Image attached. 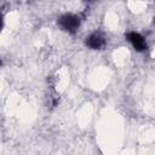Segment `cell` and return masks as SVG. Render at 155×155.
<instances>
[{
  "label": "cell",
  "mask_w": 155,
  "mask_h": 155,
  "mask_svg": "<svg viewBox=\"0 0 155 155\" xmlns=\"http://www.w3.org/2000/svg\"><path fill=\"white\" fill-rule=\"evenodd\" d=\"M57 23L64 31H68L69 34H75L80 27V18L76 15L67 13L61 16Z\"/></svg>",
  "instance_id": "1"
},
{
  "label": "cell",
  "mask_w": 155,
  "mask_h": 155,
  "mask_svg": "<svg viewBox=\"0 0 155 155\" xmlns=\"http://www.w3.org/2000/svg\"><path fill=\"white\" fill-rule=\"evenodd\" d=\"M126 39L127 41L133 46V48L138 52H143L148 48V45H147V41L137 31H128L126 33Z\"/></svg>",
  "instance_id": "2"
},
{
  "label": "cell",
  "mask_w": 155,
  "mask_h": 155,
  "mask_svg": "<svg viewBox=\"0 0 155 155\" xmlns=\"http://www.w3.org/2000/svg\"><path fill=\"white\" fill-rule=\"evenodd\" d=\"M85 45L92 50H101L105 46V38L101 33H92L86 38Z\"/></svg>",
  "instance_id": "3"
},
{
  "label": "cell",
  "mask_w": 155,
  "mask_h": 155,
  "mask_svg": "<svg viewBox=\"0 0 155 155\" xmlns=\"http://www.w3.org/2000/svg\"><path fill=\"white\" fill-rule=\"evenodd\" d=\"M154 24H155V18H154Z\"/></svg>",
  "instance_id": "4"
},
{
  "label": "cell",
  "mask_w": 155,
  "mask_h": 155,
  "mask_svg": "<svg viewBox=\"0 0 155 155\" xmlns=\"http://www.w3.org/2000/svg\"><path fill=\"white\" fill-rule=\"evenodd\" d=\"M88 1H91V0H88Z\"/></svg>",
  "instance_id": "5"
}]
</instances>
